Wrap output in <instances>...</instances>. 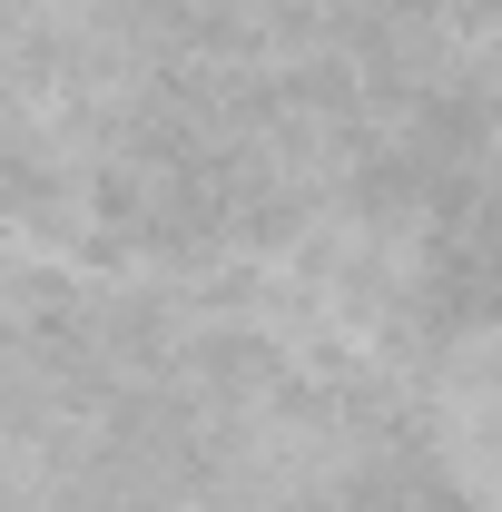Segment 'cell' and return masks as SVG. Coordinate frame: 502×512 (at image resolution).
<instances>
[{
  "label": "cell",
  "instance_id": "cell-1",
  "mask_svg": "<svg viewBox=\"0 0 502 512\" xmlns=\"http://www.w3.org/2000/svg\"><path fill=\"white\" fill-rule=\"evenodd\" d=\"M424 434H434V473L463 512H502V316L453 335L424 384Z\"/></svg>",
  "mask_w": 502,
  "mask_h": 512
}]
</instances>
